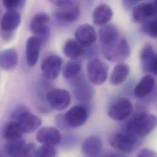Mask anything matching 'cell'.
<instances>
[{
	"instance_id": "cell-18",
	"label": "cell",
	"mask_w": 157,
	"mask_h": 157,
	"mask_svg": "<svg viewBox=\"0 0 157 157\" xmlns=\"http://www.w3.org/2000/svg\"><path fill=\"white\" fill-rule=\"evenodd\" d=\"M113 12L107 4H100L97 6L92 13V21L97 26L106 25L111 20Z\"/></svg>"
},
{
	"instance_id": "cell-1",
	"label": "cell",
	"mask_w": 157,
	"mask_h": 157,
	"mask_svg": "<svg viewBox=\"0 0 157 157\" xmlns=\"http://www.w3.org/2000/svg\"><path fill=\"white\" fill-rule=\"evenodd\" d=\"M157 117L147 112L134 115L125 124L124 128L136 136L144 137L149 135L157 126Z\"/></svg>"
},
{
	"instance_id": "cell-28",
	"label": "cell",
	"mask_w": 157,
	"mask_h": 157,
	"mask_svg": "<svg viewBox=\"0 0 157 157\" xmlns=\"http://www.w3.org/2000/svg\"><path fill=\"white\" fill-rule=\"evenodd\" d=\"M81 67V63L79 61L72 59L68 61L63 69V77L66 79L75 78L79 74Z\"/></svg>"
},
{
	"instance_id": "cell-5",
	"label": "cell",
	"mask_w": 157,
	"mask_h": 157,
	"mask_svg": "<svg viewBox=\"0 0 157 157\" xmlns=\"http://www.w3.org/2000/svg\"><path fill=\"white\" fill-rule=\"evenodd\" d=\"M87 74L91 83L100 86L107 79L108 68L107 65L100 59H92L87 65Z\"/></svg>"
},
{
	"instance_id": "cell-30",
	"label": "cell",
	"mask_w": 157,
	"mask_h": 157,
	"mask_svg": "<svg viewBox=\"0 0 157 157\" xmlns=\"http://www.w3.org/2000/svg\"><path fill=\"white\" fill-rule=\"evenodd\" d=\"M57 154V150L53 146L44 145L36 149L35 155L36 157H52L56 156Z\"/></svg>"
},
{
	"instance_id": "cell-16",
	"label": "cell",
	"mask_w": 157,
	"mask_h": 157,
	"mask_svg": "<svg viewBox=\"0 0 157 157\" xmlns=\"http://www.w3.org/2000/svg\"><path fill=\"white\" fill-rule=\"evenodd\" d=\"M98 37L101 47L111 45L120 38L118 29L112 24L104 25L99 31Z\"/></svg>"
},
{
	"instance_id": "cell-21",
	"label": "cell",
	"mask_w": 157,
	"mask_h": 157,
	"mask_svg": "<svg viewBox=\"0 0 157 157\" xmlns=\"http://www.w3.org/2000/svg\"><path fill=\"white\" fill-rule=\"evenodd\" d=\"M21 23V15L15 10H8L3 15L1 21V29L13 32Z\"/></svg>"
},
{
	"instance_id": "cell-29",
	"label": "cell",
	"mask_w": 157,
	"mask_h": 157,
	"mask_svg": "<svg viewBox=\"0 0 157 157\" xmlns=\"http://www.w3.org/2000/svg\"><path fill=\"white\" fill-rule=\"evenodd\" d=\"M142 25V31L151 37L156 38L157 36V18L154 17L152 19L143 21Z\"/></svg>"
},
{
	"instance_id": "cell-37",
	"label": "cell",
	"mask_w": 157,
	"mask_h": 157,
	"mask_svg": "<svg viewBox=\"0 0 157 157\" xmlns=\"http://www.w3.org/2000/svg\"><path fill=\"white\" fill-rule=\"evenodd\" d=\"M4 155H5V154H4V153H3L2 152L0 151V157H4Z\"/></svg>"
},
{
	"instance_id": "cell-15",
	"label": "cell",
	"mask_w": 157,
	"mask_h": 157,
	"mask_svg": "<svg viewBox=\"0 0 157 157\" xmlns=\"http://www.w3.org/2000/svg\"><path fill=\"white\" fill-rule=\"evenodd\" d=\"M41 40L36 36L29 37L26 44V55L27 64L29 67H34L37 63L40 55Z\"/></svg>"
},
{
	"instance_id": "cell-7",
	"label": "cell",
	"mask_w": 157,
	"mask_h": 157,
	"mask_svg": "<svg viewBox=\"0 0 157 157\" xmlns=\"http://www.w3.org/2000/svg\"><path fill=\"white\" fill-rule=\"evenodd\" d=\"M133 111V105L125 97L116 99L110 106L108 114L109 117L116 121H122L128 118Z\"/></svg>"
},
{
	"instance_id": "cell-33",
	"label": "cell",
	"mask_w": 157,
	"mask_h": 157,
	"mask_svg": "<svg viewBox=\"0 0 157 157\" xmlns=\"http://www.w3.org/2000/svg\"><path fill=\"white\" fill-rule=\"evenodd\" d=\"M51 3L59 7H64L69 5L74 4L76 0H49Z\"/></svg>"
},
{
	"instance_id": "cell-27",
	"label": "cell",
	"mask_w": 157,
	"mask_h": 157,
	"mask_svg": "<svg viewBox=\"0 0 157 157\" xmlns=\"http://www.w3.org/2000/svg\"><path fill=\"white\" fill-rule=\"evenodd\" d=\"M74 93L79 101L84 103L89 102L92 96V87L87 82H81L79 84L78 82Z\"/></svg>"
},
{
	"instance_id": "cell-19",
	"label": "cell",
	"mask_w": 157,
	"mask_h": 157,
	"mask_svg": "<svg viewBox=\"0 0 157 157\" xmlns=\"http://www.w3.org/2000/svg\"><path fill=\"white\" fill-rule=\"evenodd\" d=\"M79 14L80 9L75 4L59 7L55 13V15L58 20L67 23L75 21L78 18Z\"/></svg>"
},
{
	"instance_id": "cell-9",
	"label": "cell",
	"mask_w": 157,
	"mask_h": 157,
	"mask_svg": "<svg viewBox=\"0 0 157 157\" xmlns=\"http://www.w3.org/2000/svg\"><path fill=\"white\" fill-rule=\"evenodd\" d=\"M63 59L56 55H51L43 60L41 64V70L44 76L48 79L54 80L59 76Z\"/></svg>"
},
{
	"instance_id": "cell-6",
	"label": "cell",
	"mask_w": 157,
	"mask_h": 157,
	"mask_svg": "<svg viewBox=\"0 0 157 157\" xmlns=\"http://www.w3.org/2000/svg\"><path fill=\"white\" fill-rule=\"evenodd\" d=\"M50 21V17L46 13L42 12L36 14L31 19L29 23L31 31L42 41L45 43L50 36V29L48 23Z\"/></svg>"
},
{
	"instance_id": "cell-23",
	"label": "cell",
	"mask_w": 157,
	"mask_h": 157,
	"mask_svg": "<svg viewBox=\"0 0 157 157\" xmlns=\"http://www.w3.org/2000/svg\"><path fill=\"white\" fill-rule=\"evenodd\" d=\"M26 144L21 138L8 141L4 146V153L9 157H23Z\"/></svg>"
},
{
	"instance_id": "cell-4",
	"label": "cell",
	"mask_w": 157,
	"mask_h": 157,
	"mask_svg": "<svg viewBox=\"0 0 157 157\" xmlns=\"http://www.w3.org/2000/svg\"><path fill=\"white\" fill-rule=\"evenodd\" d=\"M101 50L105 58L111 62H119L128 58L130 55V48L124 37H121L114 44L101 47Z\"/></svg>"
},
{
	"instance_id": "cell-12",
	"label": "cell",
	"mask_w": 157,
	"mask_h": 157,
	"mask_svg": "<svg viewBox=\"0 0 157 157\" xmlns=\"http://www.w3.org/2000/svg\"><path fill=\"white\" fill-rule=\"evenodd\" d=\"M64 121L72 127H79L84 124L88 118V111L82 105L71 108L64 116Z\"/></svg>"
},
{
	"instance_id": "cell-34",
	"label": "cell",
	"mask_w": 157,
	"mask_h": 157,
	"mask_svg": "<svg viewBox=\"0 0 157 157\" xmlns=\"http://www.w3.org/2000/svg\"><path fill=\"white\" fill-rule=\"evenodd\" d=\"M155 156L156 153L154 151L149 149H143L138 154V157H154Z\"/></svg>"
},
{
	"instance_id": "cell-24",
	"label": "cell",
	"mask_w": 157,
	"mask_h": 157,
	"mask_svg": "<svg viewBox=\"0 0 157 157\" xmlns=\"http://www.w3.org/2000/svg\"><path fill=\"white\" fill-rule=\"evenodd\" d=\"M64 54L71 59H77L84 54V50L77 40L68 39L63 47Z\"/></svg>"
},
{
	"instance_id": "cell-36",
	"label": "cell",
	"mask_w": 157,
	"mask_h": 157,
	"mask_svg": "<svg viewBox=\"0 0 157 157\" xmlns=\"http://www.w3.org/2000/svg\"><path fill=\"white\" fill-rule=\"evenodd\" d=\"M0 34H1V37L3 38V39H4V40H9L12 37V32L5 31V30H3V29H1V30L0 31Z\"/></svg>"
},
{
	"instance_id": "cell-11",
	"label": "cell",
	"mask_w": 157,
	"mask_h": 157,
	"mask_svg": "<svg viewBox=\"0 0 157 157\" xmlns=\"http://www.w3.org/2000/svg\"><path fill=\"white\" fill-rule=\"evenodd\" d=\"M141 61L145 72L157 74V54L152 45L147 44L143 47L141 52Z\"/></svg>"
},
{
	"instance_id": "cell-20",
	"label": "cell",
	"mask_w": 157,
	"mask_h": 157,
	"mask_svg": "<svg viewBox=\"0 0 157 157\" xmlns=\"http://www.w3.org/2000/svg\"><path fill=\"white\" fill-rule=\"evenodd\" d=\"M155 79L152 74H147L144 76L134 90L135 95L139 98L147 96L154 89Z\"/></svg>"
},
{
	"instance_id": "cell-25",
	"label": "cell",
	"mask_w": 157,
	"mask_h": 157,
	"mask_svg": "<svg viewBox=\"0 0 157 157\" xmlns=\"http://www.w3.org/2000/svg\"><path fill=\"white\" fill-rule=\"evenodd\" d=\"M130 74V67L125 63L117 64L114 68L110 77V83L113 86H116L122 83Z\"/></svg>"
},
{
	"instance_id": "cell-22",
	"label": "cell",
	"mask_w": 157,
	"mask_h": 157,
	"mask_svg": "<svg viewBox=\"0 0 157 157\" xmlns=\"http://www.w3.org/2000/svg\"><path fill=\"white\" fill-rule=\"evenodd\" d=\"M18 56L17 51L9 48L0 53V67L5 71H11L17 65Z\"/></svg>"
},
{
	"instance_id": "cell-14",
	"label": "cell",
	"mask_w": 157,
	"mask_h": 157,
	"mask_svg": "<svg viewBox=\"0 0 157 157\" xmlns=\"http://www.w3.org/2000/svg\"><path fill=\"white\" fill-rule=\"evenodd\" d=\"M75 34L77 41L83 47H91L97 39L94 28L89 24L79 26L76 29Z\"/></svg>"
},
{
	"instance_id": "cell-13",
	"label": "cell",
	"mask_w": 157,
	"mask_h": 157,
	"mask_svg": "<svg viewBox=\"0 0 157 157\" xmlns=\"http://www.w3.org/2000/svg\"><path fill=\"white\" fill-rule=\"evenodd\" d=\"M37 141L44 145L55 146L62 140L60 132L52 127H45L38 130L36 134Z\"/></svg>"
},
{
	"instance_id": "cell-17",
	"label": "cell",
	"mask_w": 157,
	"mask_h": 157,
	"mask_svg": "<svg viewBox=\"0 0 157 157\" xmlns=\"http://www.w3.org/2000/svg\"><path fill=\"white\" fill-rule=\"evenodd\" d=\"M103 148V144L100 138L93 135L86 139L82 145V151L84 155L87 157L98 156Z\"/></svg>"
},
{
	"instance_id": "cell-26",
	"label": "cell",
	"mask_w": 157,
	"mask_h": 157,
	"mask_svg": "<svg viewBox=\"0 0 157 157\" xmlns=\"http://www.w3.org/2000/svg\"><path fill=\"white\" fill-rule=\"evenodd\" d=\"M23 133L19 124L13 121L6 124L2 130V136L7 141L21 138Z\"/></svg>"
},
{
	"instance_id": "cell-10",
	"label": "cell",
	"mask_w": 157,
	"mask_h": 157,
	"mask_svg": "<svg viewBox=\"0 0 157 157\" xmlns=\"http://www.w3.org/2000/svg\"><path fill=\"white\" fill-rule=\"evenodd\" d=\"M157 2H143L135 6L132 10V20L135 23H141L156 15Z\"/></svg>"
},
{
	"instance_id": "cell-35",
	"label": "cell",
	"mask_w": 157,
	"mask_h": 157,
	"mask_svg": "<svg viewBox=\"0 0 157 157\" xmlns=\"http://www.w3.org/2000/svg\"><path fill=\"white\" fill-rule=\"evenodd\" d=\"M145 0H122V4L126 9H130L134 7L138 2Z\"/></svg>"
},
{
	"instance_id": "cell-32",
	"label": "cell",
	"mask_w": 157,
	"mask_h": 157,
	"mask_svg": "<svg viewBox=\"0 0 157 157\" xmlns=\"http://www.w3.org/2000/svg\"><path fill=\"white\" fill-rule=\"evenodd\" d=\"M36 147L33 143L26 144L23 157H33L35 155Z\"/></svg>"
},
{
	"instance_id": "cell-3",
	"label": "cell",
	"mask_w": 157,
	"mask_h": 157,
	"mask_svg": "<svg viewBox=\"0 0 157 157\" xmlns=\"http://www.w3.org/2000/svg\"><path fill=\"white\" fill-rule=\"evenodd\" d=\"M108 140L109 144L114 149L123 152L130 153L137 147L139 137L123 130L113 133Z\"/></svg>"
},
{
	"instance_id": "cell-2",
	"label": "cell",
	"mask_w": 157,
	"mask_h": 157,
	"mask_svg": "<svg viewBox=\"0 0 157 157\" xmlns=\"http://www.w3.org/2000/svg\"><path fill=\"white\" fill-rule=\"evenodd\" d=\"M10 118L17 122L24 133H31L35 132L42 124L41 119L33 114L25 106H20L12 112Z\"/></svg>"
},
{
	"instance_id": "cell-8",
	"label": "cell",
	"mask_w": 157,
	"mask_h": 157,
	"mask_svg": "<svg viewBox=\"0 0 157 157\" xmlns=\"http://www.w3.org/2000/svg\"><path fill=\"white\" fill-rule=\"evenodd\" d=\"M46 98L49 105L58 111L65 109L71 101L70 93L62 89H56L50 91L47 93Z\"/></svg>"
},
{
	"instance_id": "cell-31",
	"label": "cell",
	"mask_w": 157,
	"mask_h": 157,
	"mask_svg": "<svg viewBox=\"0 0 157 157\" xmlns=\"http://www.w3.org/2000/svg\"><path fill=\"white\" fill-rule=\"evenodd\" d=\"M4 7L7 10H15L21 3L22 0H2Z\"/></svg>"
}]
</instances>
